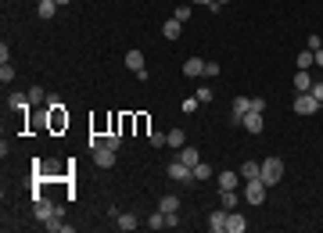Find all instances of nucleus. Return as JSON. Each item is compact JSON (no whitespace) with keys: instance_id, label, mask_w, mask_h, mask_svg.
<instances>
[{"instance_id":"1","label":"nucleus","mask_w":323,"mask_h":233,"mask_svg":"<svg viewBox=\"0 0 323 233\" xmlns=\"http://www.w3.org/2000/svg\"><path fill=\"white\" fill-rule=\"evenodd\" d=\"M280 176H284V162H280V158H266L259 179H262L266 187H273V183H280Z\"/></svg>"},{"instance_id":"2","label":"nucleus","mask_w":323,"mask_h":233,"mask_svg":"<svg viewBox=\"0 0 323 233\" xmlns=\"http://www.w3.org/2000/svg\"><path fill=\"white\" fill-rule=\"evenodd\" d=\"M115 151H118V147H111V144H97V147H94V165L111 169V165H115Z\"/></svg>"},{"instance_id":"3","label":"nucleus","mask_w":323,"mask_h":233,"mask_svg":"<svg viewBox=\"0 0 323 233\" xmlns=\"http://www.w3.org/2000/svg\"><path fill=\"white\" fill-rule=\"evenodd\" d=\"M245 201L248 205H262L266 201V183L255 176V179H248V190H245Z\"/></svg>"},{"instance_id":"4","label":"nucleus","mask_w":323,"mask_h":233,"mask_svg":"<svg viewBox=\"0 0 323 233\" xmlns=\"http://www.w3.org/2000/svg\"><path fill=\"white\" fill-rule=\"evenodd\" d=\"M295 111L298 115H316L319 111V101L312 94H295Z\"/></svg>"},{"instance_id":"5","label":"nucleus","mask_w":323,"mask_h":233,"mask_svg":"<svg viewBox=\"0 0 323 233\" xmlns=\"http://www.w3.org/2000/svg\"><path fill=\"white\" fill-rule=\"evenodd\" d=\"M166 176H169V179H176V183H190V179H194V169H190V165H183V162L176 158V162L166 169Z\"/></svg>"},{"instance_id":"6","label":"nucleus","mask_w":323,"mask_h":233,"mask_svg":"<svg viewBox=\"0 0 323 233\" xmlns=\"http://www.w3.org/2000/svg\"><path fill=\"white\" fill-rule=\"evenodd\" d=\"M32 215H36L39 222H47L51 215H58V205H54V201H44V198H36V205H32Z\"/></svg>"},{"instance_id":"7","label":"nucleus","mask_w":323,"mask_h":233,"mask_svg":"<svg viewBox=\"0 0 323 233\" xmlns=\"http://www.w3.org/2000/svg\"><path fill=\"white\" fill-rule=\"evenodd\" d=\"M248 229V219L240 212H226V233H245Z\"/></svg>"},{"instance_id":"8","label":"nucleus","mask_w":323,"mask_h":233,"mask_svg":"<svg viewBox=\"0 0 323 233\" xmlns=\"http://www.w3.org/2000/svg\"><path fill=\"white\" fill-rule=\"evenodd\" d=\"M240 126H245L248 133H262V111H245V122H240Z\"/></svg>"},{"instance_id":"9","label":"nucleus","mask_w":323,"mask_h":233,"mask_svg":"<svg viewBox=\"0 0 323 233\" xmlns=\"http://www.w3.org/2000/svg\"><path fill=\"white\" fill-rule=\"evenodd\" d=\"M309 90H312V75L305 68H298L295 72V94H309Z\"/></svg>"},{"instance_id":"10","label":"nucleus","mask_w":323,"mask_h":233,"mask_svg":"<svg viewBox=\"0 0 323 233\" xmlns=\"http://www.w3.org/2000/svg\"><path fill=\"white\" fill-rule=\"evenodd\" d=\"M183 75H187V79H194V75H205V61H201V58L183 61Z\"/></svg>"},{"instance_id":"11","label":"nucleus","mask_w":323,"mask_h":233,"mask_svg":"<svg viewBox=\"0 0 323 233\" xmlns=\"http://www.w3.org/2000/svg\"><path fill=\"white\" fill-rule=\"evenodd\" d=\"M180 32H183V22H176V18H169L166 25H162V36H166V40H180Z\"/></svg>"},{"instance_id":"12","label":"nucleus","mask_w":323,"mask_h":233,"mask_svg":"<svg viewBox=\"0 0 323 233\" xmlns=\"http://www.w3.org/2000/svg\"><path fill=\"white\" fill-rule=\"evenodd\" d=\"M209 226H212V233H226V208L212 212V215H209Z\"/></svg>"},{"instance_id":"13","label":"nucleus","mask_w":323,"mask_h":233,"mask_svg":"<svg viewBox=\"0 0 323 233\" xmlns=\"http://www.w3.org/2000/svg\"><path fill=\"white\" fill-rule=\"evenodd\" d=\"M44 226H47V233H72V229L65 226V215H51Z\"/></svg>"},{"instance_id":"14","label":"nucleus","mask_w":323,"mask_h":233,"mask_svg":"<svg viewBox=\"0 0 323 233\" xmlns=\"http://www.w3.org/2000/svg\"><path fill=\"white\" fill-rule=\"evenodd\" d=\"M180 162H183V165H190V169H194V165H197V162H201V154H197V151H194V147H187V144H183V147H180Z\"/></svg>"},{"instance_id":"15","label":"nucleus","mask_w":323,"mask_h":233,"mask_svg":"<svg viewBox=\"0 0 323 233\" xmlns=\"http://www.w3.org/2000/svg\"><path fill=\"white\" fill-rule=\"evenodd\" d=\"M240 172H219V190H237Z\"/></svg>"},{"instance_id":"16","label":"nucleus","mask_w":323,"mask_h":233,"mask_svg":"<svg viewBox=\"0 0 323 233\" xmlns=\"http://www.w3.org/2000/svg\"><path fill=\"white\" fill-rule=\"evenodd\" d=\"M237 172H240V179H255V176L262 172V165H259V162H245V165H240Z\"/></svg>"},{"instance_id":"17","label":"nucleus","mask_w":323,"mask_h":233,"mask_svg":"<svg viewBox=\"0 0 323 233\" xmlns=\"http://www.w3.org/2000/svg\"><path fill=\"white\" fill-rule=\"evenodd\" d=\"M54 11H58L54 0H39V4H36V15H39V18H54Z\"/></svg>"},{"instance_id":"18","label":"nucleus","mask_w":323,"mask_h":233,"mask_svg":"<svg viewBox=\"0 0 323 233\" xmlns=\"http://www.w3.org/2000/svg\"><path fill=\"white\" fill-rule=\"evenodd\" d=\"M166 144H169V147H176V151H180V147H183V144H187V136H183V129H169V133H166Z\"/></svg>"},{"instance_id":"19","label":"nucleus","mask_w":323,"mask_h":233,"mask_svg":"<svg viewBox=\"0 0 323 233\" xmlns=\"http://www.w3.org/2000/svg\"><path fill=\"white\" fill-rule=\"evenodd\" d=\"M219 201H223V208H226V212H233L240 198H237V194H233V190H219Z\"/></svg>"},{"instance_id":"20","label":"nucleus","mask_w":323,"mask_h":233,"mask_svg":"<svg viewBox=\"0 0 323 233\" xmlns=\"http://www.w3.org/2000/svg\"><path fill=\"white\" fill-rule=\"evenodd\" d=\"M140 222H137V215L133 212H118V229H137Z\"/></svg>"},{"instance_id":"21","label":"nucleus","mask_w":323,"mask_h":233,"mask_svg":"<svg viewBox=\"0 0 323 233\" xmlns=\"http://www.w3.org/2000/svg\"><path fill=\"white\" fill-rule=\"evenodd\" d=\"M295 65H298V68H305V72H309V68H312V65H316V54H312V51H302V54H298V58H295Z\"/></svg>"},{"instance_id":"22","label":"nucleus","mask_w":323,"mask_h":233,"mask_svg":"<svg viewBox=\"0 0 323 233\" xmlns=\"http://www.w3.org/2000/svg\"><path fill=\"white\" fill-rule=\"evenodd\" d=\"M126 65H130L133 72H140V68H144V51H130V54H126Z\"/></svg>"},{"instance_id":"23","label":"nucleus","mask_w":323,"mask_h":233,"mask_svg":"<svg viewBox=\"0 0 323 233\" xmlns=\"http://www.w3.org/2000/svg\"><path fill=\"white\" fill-rule=\"evenodd\" d=\"M158 208H162V212H180V198H173V194H166V198L158 201Z\"/></svg>"},{"instance_id":"24","label":"nucleus","mask_w":323,"mask_h":233,"mask_svg":"<svg viewBox=\"0 0 323 233\" xmlns=\"http://www.w3.org/2000/svg\"><path fill=\"white\" fill-rule=\"evenodd\" d=\"M11 79H15V65H11V61H0V83L8 86Z\"/></svg>"},{"instance_id":"25","label":"nucleus","mask_w":323,"mask_h":233,"mask_svg":"<svg viewBox=\"0 0 323 233\" xmlns=\"http://www.w3.org/2000/svg\"><path fill=\"white\" fill-rule=\"evenodd\" d=\"M252 111V97H233V115H245Z\"/></svg>"},{"instance_id":"26","label":"nucleus","mask_w":323,"mask_h":233,"mask_svg":"<svg viewBox=\"0 0 323 233\" xmlns=\"http://www.w3.org/2000/svg\"><path fill=\"white\" fill-rule=\"evenodd\" d=\"M147 226H151V229H166V212L158 208V212H154V215L147 219Z\"/></svg>"},{"instance_id":"27","label":"nucleus","mask_w":323,"mask_h":233,"mask_svg":"<svg viewBox=\"0 0 323 233\" xmlns=\"http://www.w3.org/2000/svg\"><path fill=\"white\" fill-rule=\"evenodd\" d=\"M209 176H212V169H209L205 162H197V165H194V179H209Z\"/></svg>"},{"instance_id":"28","label":"nucleus","mask_w":323,"mask_h":233,"mask_svg":"<svg viewBox=\"0 0 323 233\" xmlns=\"http://www.w3.org/2000/svg\"><path fill=\"white\" fill-rule=\"evenodd\" d=\"M173 18H176V22H190V4H180Z\"/></svg>"},{"instance_id":"29","label":"nucleus","mask_w":323,"mask_h":233,"mask_svg":"<svg viewBox=\"0 0 323 233\" xmlns=\"http://www.w3.org/2000/svg\"><path fill=\"white\" fill-rule=\"evenodd\" d=\"M25 104H32L29 94H11V108H25Z\"/></svg>"},{"instance_id":"30","label":"nucleus","mask_w":323,"mask_h":233,"mask_svg":"<svg viewBox=\"0 0 323 233\" xmlns=\"http://www.w3.org/2000/svg\"><path fill=\"white\" fill-rule=\"evenodd\" d=\"M219 72H223L219 61H205V75H209V79H212V75H219Z\"/></svg>"},{"instance_id":"31","label":"nucleus","mask_w":323,"mask_h":233,"mask_svg":"<svg viewBox=\"0 0 323 233\" xmlns=\"http://www.w3.org/2000/svg\"><path fill=\"white\" fill-rule=\"evenodd\" d=\"M180 226V212H166V229H176Z\"/></svg>"},{"instance_id":"32","label":"nucleus","mask_w":323,"mask_h":233,"mask_svg":"<svg viewBox=\"0 0 323 233\" xmlns=\"http://www.w3.org/2000/svg\"><path fill=\"white\" fill-rule=\"evenodd\" d=\"M29 101H32V104H39V101H47V94L39 90V86H32V90H29Z\"/></svg>"},{"instance_id":"33","label":"nucleus","mask_w":323,"mask_h":233,"mask_svg":"<svg viewBox=\"0 0 323 233\" xmlns=\"http://www.w3.org/2000/svg\"><path fill=\"white\" fill-rule=\"evenodd\" d=\"M212 97H216V94H212L209 86H197V101H212Z\"/></svg>"},{"instance_id":"34","label":"nucleus","mask_w":323,"mask_h":233,"mask_svg":"<svg viewBox=\"0 0 323 233\" xmlns=\"http://www.w3.org/2000/svg\"><path fill=\"white\" fill-rule=\"evenodd\" d=\"M151 144H154V147H169V144H166V133H151Z\"/></svg>"},{"instance_id":"35","label":"nucleus","mask_w":323,"mask_h":233,"mask_svg":"<svg viewBox=\"0 0 323 233\" xmlns=\"http://www.w3.org/2000/svg\"><path fill=\"white\" fill-rule=\"evenodd\" d=\"M319 47H323V40H319V36H316V32H312V36H309V51H312V54H316V51H319Z\"/></svg>"},{"instance_id":"36","label":"nucleus","mask_w":323,"mask_h":233,"mask_svg":"<svg viewBox=\"0 0 323 233\" xmlns=\"http://www.w3.org/2000/svg\"><path fill=\"white\" fill-rule=\"evenodd\" d=\"M309 94H312V97L323 104V83H312V90H309Z\"/></svg>"},{"instance_id":"37","label":"nucleus","mask_w":323,"mask_h":233,"mask_svg":"<svg viewBox=\"0 0 323 233\" xmlns=\"http://www.w3.org/2000/svg\"><path fill=\"white\" fill-rule=\"evenodd\" d=\"M252 111H266V101L262 97H252Z\"/></svg>"},{"instance_id":"38","label":"nucleus","mask_w":323,"mask_h":233,"mask_svg":"<svg viewBox=\"0 0 323 233\" xmlns=\"http://www.w3.org/2000/svg\"><path fill=\"white\" fill-rule=\"evenodd\" d=\"M190 4H201V8H212L216 0H190Z\"/></svg>"},{"instance_id":"39","label":"nucleus","mask_w":323,"mask_h":233,"mask_svg":"<svg viewBox=\"0 0 323 233\" xmlns=\"http://www.w3.org/2000/svg\"><path fill=\"white\" fill-rule=\"evenodd\" d=\"M316 68H323V47L316 51Z\"/></svg>"},{"instance_id":"40","label":"nucleus","mask_w":323,"mask_h":233,"mask_svg":"<svg viewBox=\"0 0 323 233\" xmlns=\"http://www.w3.org/2000/svg\"><path fill=\"white\" fill-rule=\"evenodd\" d=\"M54 4H58V8H61V4H68V0H54Z\"/></svg>"},{"instance_id":"41","label":"nucleus","mask_w":323,"mask_h":233,"mask_svg":"<svg viewBox=\"0 0 323 233\" xmlns=\"http://www.w3.org/2000/svg\"><path fill=\"white\" fill-rule=\"evenodd\" d=\"M216 4H219V8H223V4H226V0H216Z\"/></svg>"}]
</instances>
